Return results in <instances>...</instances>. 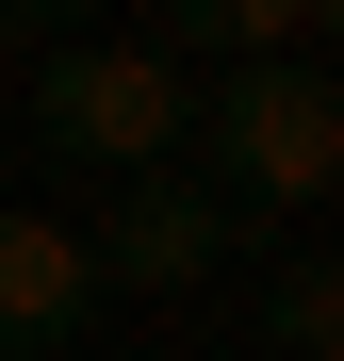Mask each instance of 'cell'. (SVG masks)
<instances>
[{"label": "cell", "instance_id": "cell-3", "mask_svg": "<svg viewBox=\"0 0 344 361\" xmlns=\"http://www.w3.org/2000/svg\"><path fill=\"white\" fill-rule=\"evenodd\" d=\"M66 230H82V263H98V279H132V295H197L213 263H246V214L197 197L181 164H164V180H115V197L66 214Z\"/></svg>", "mask_w": 344, "mask_h": 361}, {"label": "cell", "instance_id": "cell-5", "mask_svg": "<svg viewBox=\"0 0 344 361\" xmlns=\"http://www.w3.org/2000/svg\"><path fill=\"white\" fill-rule=\"evenodd\" d=\"M164 66H213V82H246V66H328V0H181V17L148 33Z\"/></svg>", "mask_w": 344, "mask_h": 361}, {"label": "cell", "instance_id": "cell-6", "mask_svg": "<svg viewBox=\"0 0 344 361\" xmlns=\"http://www.w3.org/2000/svg\"><path fill=\"white\" fill-rule=\"evenodd\" d=\"M344 345V279H328V247H295L279 263V361H328Z\"/></svg>", "mask_w": 344, "mask_h": 361}, {"label": "cell", "instance_id": "cell-4", "mask_svg": "<svg viewBox=\"0 0 344 361\" xmlns=\"http://www.w3.org/2000/svg\"><path fill=\"white\" fill-rule=\"evenodd\" d=\"M82 312H98V263H82V230H66V214H33V197H0V345L33 361V345H66Z\"/></svg>", "mask_w": 344, "mask_h": 361}, {"label": "cell", "instance_id": "cell-1", "mask_svg": "<svg viewBox=\"0 0 344 361\" xmlns=\"http://www.w3.org/2000/svg\"><path fill=\"white\" fill-rule=\"evenodd\" d=\"M181 180L229 197V214H312L328 180H344V99H328V66H246V82H213L197 132H181Z\"/></svg>", "mask_w": 344, "mask_h": 361}, {"label": "cell", "instance_id": "cell-2", "mask_svg": "<svg viewBox=\"0 0 344 361\" xmlns=\"http://www.w3.org/2000/svg\"><path fill=\"white\" fill-rule=\"evenodd\" d=\"M33 132L82 148V164H115V180H164L181 132H197V82L164 66L148 33H82V49H33Z\"/></svg>", "mask_w": 344, "mask_h": 361}]
</instances>
